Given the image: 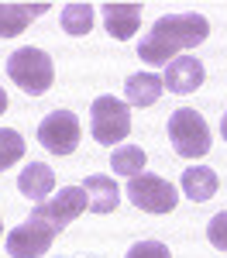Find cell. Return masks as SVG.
Instances as JSON below:
<instances>
[{
    "label": "cell",
    "mask_w": 227,
    "mask_h": 258,
    "mask_svg": "<svg viewBox=\"0 0 227 258\" xmlns=\"http://www.w3.org/2000/svg\"><path fill=\"white\" fill-rule=\"evenodd\" d=\"M7 76L18 83L21 90H28L31 97H41V93H48L52 83H55V66H52V55H48V52L24 45V48H18V52L7 59Z\"/></svg>",
    "instance_id": "7a4b0ae2"
},
{
    "label": "cell",
    "mask_w": 227,
    "mask_h": 258,
    "mask_svg": "<svg viewBox=\"0 0 227 258\" xmlns=\"http://www.w3.org/2000/svg\"><path fill=\"white\" fill-rule=\"evenodd\" d=\"M206 35H210V21L203 14H165L152 24L148 38H141L138 59L144 66H165L179 52L196 48L200 41H206Z\"/></svg>",
    "instance_id": "6da1fadb"
},
{
    "label": "cell",
    "mask_w": 227,
    "mask_h": 258,
    "mask_svg": "<svg viewBox=\"0 0 227 258\" xmlns=\"http://www.w3.org/2000/svg\"><path fill=\"white\" fill-rule=\"evenodd\" d=\"M45 11H48V4H0V38H18Z\"/></svg>",
    "instance_id": "7c38bea8"
},
{
    "label": "cell",
    "mask_w": 227,
    "mask_h": 258,
    "mask_svg": "<svg viewBox=\"0 0 227 258\" xmlns=\"http://www.w3.org/2000/svg\"><path fill=\"white\" fill-rule=\"evenodd\" d=\"M7 110V93H4V86H0V114Z\"/></svg>",
    "instance_id": "44dd1931"
},
{
    "label": "cell",
    "mask_w": 227,
    "mask_h": 258,
    "mask_svg": "<svg viewBox=\"0 0 227 258\" xmlns=\"http://www.w3.org/2000/svg\"><path fill=\"white\" fill-rule=\"evenodd\" d=\"M55 227L41 217H28L24 224H18L11 234H7V255L11 258H41L52 241H55Z\"/></svg>",
    "instance_id": "52a82bcc"
},
{
    "label": "cell",
    "mask_w": 227,
    "mask_h": 258,
    "mask_svg": "<svg viewBox=\"0 0 227 258\" xmlns=\"http://www.w3.org/2000/svg\"><path fill=\"white\" fill-rule=\"evenodd\" d=\"M206 80V69L200 59H193V55H179V59H172L165 66V76L162 83L169 86V93H196Z\"/></svg>",
    "instance_id": "9c48e42d"
},
{
    "label": "cell",
    "mask_w": 227,
    "mask_h": 258,
    "mask_svg": "<svg viewBox=\"0 0 227 258\" xmlns=\"http://www.w3.org/2000/svg\"><path fill=\"white\" fill-rule=\"evenodd\" d=\"M86 197H90V210L93 214H114L121 203V189L110 176H86Z\"/></svg>",
    "instance_id": "5bb4252c"
},
{
    "label": "cell",
    "mask_w": 227,
    "mask_h": 258,
    "mask_svg": "<svg viewBox=\"0 0 227 258\" xmlns=\"http://www.w3.org/2000/svg\"><path fill=\"white\" fill-rule=\"evenodd\" d=\"M21 155H24V138H21L18 131L4 127V131H0V172H4V169H11Z\"/></svg>",
    "instance_id": "ac0fdd59"
},
{
    "label": "cell",
    "mask_w": 227,
    "mask_h": 258,
    "mask_svg": "<svg viewBox=\"0 0 227 258\" xmlns=\"http://www.w3.org/2000/svg\"><path fill=\"white\" fill-rule=\"evenodd\" d=\"M220 135H224V141H227V110H224V120H220Z\"/></svg>",
    "instance_id": "7402d4cb"
},
{
    "label": "cell",
    "mask_w": 227,
    "mask_h": 258,
    "mask_svg": "<svg viewBox=\"0 0 227 258\" xmlns=\"http://www.w3.org/2000/svg\"><path fill=\"white\" fill-rule=\"evenodd\" d=\"M144 162H148V155H144L138 145L117 148V152L110 155V165H114V172H117V176H127V179L141 176V172H144Z\"/></svg>",
    "instance_id": "2e32d148"
},
{
    "label": "cell",
    "mask_w": 227,
    "mask_h": 258,
    "mask_svg": "<svg viewBox=\"0 0 227 258\" xmlns=\"http://www.w3.org/2000/svg\"><path fill=\"white\" fill-rule=\"evenodd\" d=\"M18 189H21V197H28L31 203H45V200L55 193V172L45 162H31V165L21 169Z\"/></svg>",
    "instance_id": "30bf717a"
},
{
    "label": "cell",
    "mask_w": 227,
    "mask_h": 258,
    "mask_svg": "<svg viewBox=\"0 0 227 258\" xmlns=\"http://www.w3.org/2000/svg\"><path fill=\"white\" fill-rule=\"evenodd\" d=\"M127 197L144 214H172L176 210V186L162 176H134L127 179Z\"/></svg>",
    "instance_id": "8992f818"
},
{
    "label": "cell",
    "mask_w": 227,
    "mask_h": 258,
    "mask_svg": "<svg viewBox=\"0 0 227 258\" xmlns=\"http://www.w3.org/2000/svg\"><path fill=\"white\" fill-rule=\"evenodd\" d=\"M217 186H220V179H217L213 169H206V165H193V169L183 172V193L193 203H206V200L217 193Z\"/></svg>",
    "instance_id": "9a60e30c"
},
{
    "label": "cell",
    "mask_w": 227,
    "mask_h": 258,
    "mask_svg": "<svg viewBox=\"0 0 227 258\" xmlns=\"http://www.w3.org/2000/svg\"><path fill=\"white\" fill-rule=\"evenodd\" d=\"M93 28V7L90 4H65L62 7V31L65 35H90Z\"/></svg>",
    "instance_id": "e0dca14e"
},
{
    "label": "cell",
    "mask_w": 227,
    "mask_h": 258,
    "mask_svg": "<svg viewBox=\"0 0 227 258\" xmlns=\"http://www.w3.org/2000/svg\"><path fill=\"white\" fill-rule=\"evenodd\" d=\"M80 135H83V127H80V117L72 110H52L38 124L41 148L52 152V155H72L76 145H80Z\"/></svg>",
    "instance_id": "5b68a950"
},
{
    "label": "cell",
    "mask_w": 227,
    "mask_h": 258,
    "mask_svg": "<svg viewBox=\"0 0 227 258\" xmlns=\"http://www.w3.org/2000/svg\"><path fill=\"white\" fill-rule=\"evenodd\" d=\"M169 141L183 159H203L210 152V127L200 110L193 107H179L169 117Z\"/></svg>",
    "instance_id": "3957f363"
},
{
    "label": "cell",
    "mask_w": 227,
    "mask_h": 258,
    "mask_svg": "<svg viewBox=\"0 0 227 258\" xmlns=\"http://www.w3.org/2000/svg\"><path fill=\"white\" fill-rule=\"evenodd\" d=\"M0 238H4V217H0Z\"/></svg>",
    "instance_id": "603a6c76"
},
{
    "label": "cell",
    "mask_w": 227,
    "mask_h": 258,
    "mask_svg": "<svg viewBox=\"0 0 227 258\" xmlns=\"http://www.w3.org/2000/svg\"><path fill=\"white\" fill-rule=\"evenodd\" d=\"M162 90H165L162 76H155V73H134L124 83V103L127 107H152L155 100L162 97Z\"/></svg>",
    "instance_id": "4fadbf2b"
},
{
    "label": "cell",
    "mask_w": 227,
    "mask_h": 258,
    "mask_svg": "<svg viewBox=\"0 0 227 258\" xmlns=\"http://www.w3.org/2000/svg\"><path fill=\"white\" fill-rule=\"evenodd\" d=\"M90 131L100 145H117L131 135V110L117 97H97L90 107Z\"/></svg>",
    "instance_id": "277c9868"
},
{
    "label": "cell",
    "mask_w": 227,
    "mask_h": 258,
    "mask_svg": "<svg viewBox=\"0 0 227 258\" xmlns=\"http://www.w3.org/2000/svg\"><path fill=\"white\" fill-rule=\"evenodd\" d=\"M124 258H172V251L162 241H138V244H131V251Z\"/></svg>",
    "instance_id": "d6986e66"
},
{
    "label": "cell",
    "mask_w": 227,
    "mask_h": 258,
    "mask_svg": "<svg viewBox=\"0 0 227 258\" xmlns=\"http://www.w3.org/2000/svg\"><path fill=\"white\" fill-rule=\"evenodd\" d=\"M83 210H90V197H86V189H83V186H62L55 197H48L45 203H35L31 217L48 220L55 231H62L65 224H72V220L80 217Z\"/></svg>",
    "instance_id": "ba28073f"
},
{
    "label": "cell",
    "mask_w": 227,
    "mask_h": 258,
    "mask_svg": "<svg viewBox=\"0 0 227 258\" xmlns=\"http://www.w3.org/2000/svg\"><path fill=\"white\" fill-rule=\"evenodd\" d=\"M206 238H210V244H213L217 251H227V210L217 214V217L206 224Z\"/></svg>",
    "instance_id": "ffe728a7"
},
{
    "label": "cell",
    "mask_w": 227,
    "mask_h": 258,
    "mask_svg": "<svg viewBox=\"0 0 227 258\" xmlns=\"http://www.w3.org/2000/svg\"><path fill=\"white\" fill-rule=\"evenodd\" d=\"M103 24H107V31L114 35L117 41L124 38H134V31H138V24H141V4H103Z\"/></svg>",
    "instance_id": "8fae6325"
}]
</instances>
